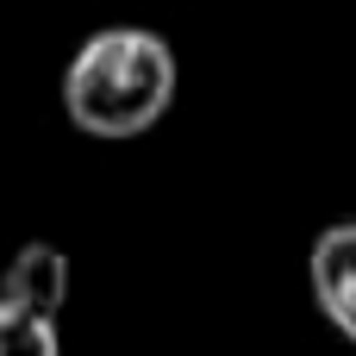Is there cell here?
<instances>
[{
    "mask_svg": "<svg viewBox=\"0 0 356 356\" xmlns=\"http://www.w3.org/2000/svg\"><path fill=\"white\" fill-rule=\"evenodd\" d=\"M175 50L144 25H106L81 38L63 69V113L88 138H138L175 106Z\"/></svg>",
    "mask_w": 356,
    "mask_h": 356,
    "instance_id": "cell-1",
    "label": "cell"
},
{
    "mask_svg": "<svg viewBox=\"0 0 356 356\" xmlns=\"http://www.w3.org/2000/svg\"><path fill=\"white\" fill-rule=\"evenodd\" d=\"M307 282H313V300L332 319V332L356 350V219H338L313 238Z\"/></svg>",
    "mask_w": 356,
    "mask_h": 356,
    "instance_id": "cell-2",
    "label": "cell"
},
{
    "mask_svg": "<svg viewBox=\"0 0 356 356\" xmlns=\"http://www.w3.org/2000/svg\"><path fill=\"white\" fill-rule=\"evenodd\" d=\"M0 288L19 294V300H31V307L63 313V300H69V257H63L56 244H25V250H13Z\"/></svg>",
    "mask_w": 356,
    "mask_h": 356,
    "instance_id": "cell-3",
    "label": "cell"
},
{
    "mask_svg": "<svg viewBox=\"0 0 356 356\" xmlns=\"http://www.w3.org/2000/svg\"><path fill=\"white\" fill-rule=\"evenodd\" d=\"M63 313L31 307L0 288V356H63Z\"/></svg>",
    "mask_w": 356,
    "mask_h": 356,
    "instance_id": "cell-4",
    "label": "cell"
}]
</instances>
